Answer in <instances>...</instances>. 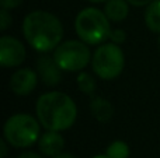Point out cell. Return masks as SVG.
<instances>
[{"instance_id": "7c38bea8", "label": "cell", "mask_w": 160, "mask_h": 158, "mask_svg": "<svg viewBox=\"0 0 160 158\" xmlns=\"http://www.w3.org/2000/svg\"><path fill=\"white\" fill-rule=\"evenodd\" d=\"M129 3L127 0H108L105 2L104 13L110 18V21H124L129 14Z\"/></svg>"}, {"instance_id": "8fae6325", "label": "cell", "mask_w": 160, "mask_h": 158, "mask_svg": "<svg viewBox=\"0 0 160 158\" xmlns=\"http://www.w3.org/2000/svg\"><path fill=\"white\" fill-rule=\"evenodd\" d=\"M90 112L97 122L108 123L114 116V106L105 98L96 97L90 102Z\"/></svg>"}, {"instance_id": "8992f818", "label": "cell", "mask_w": 160, "mask_h": 158, "mask_svg": "<svg viewBox=\"0 0 160 158\" xmlns=\"http://www.w3.org/2000/svg\"><path fill=\"white\" fill-rule=\"evenodd\" d=\"M56 63L65 72H82L91 60L90 48L86 42L70 39L56 46L53 52Z\"/></svg>"}, {"instance_id": "e0dca14e", "label": "cell", "mask_w": 160, "mask_h": 158, "mask_svg": "<svg viewBox=\"0 0 160 158\" xmlns=\"http://www.w3.org/2000/svg\"><path fill=\"white\" fill-rule=\"evenodd\" d=\"M11 22H13L11 14L8 13V10H6V8H2V11H0V30L6 31L11 25Z\"/></svg>"}, {"instance_id": "7402d4cb", "label": "cell", "mask_w": 160, "mask_h": 158, "mask_svg": "<svg viewBox=\"0 0 160 158\" xmlns=\"http://www.w3.org/2000/svg\"><path fill=\"white\" fill-rule=\"evenodd\" d=\"M52 158H76V157L72 156V154H59V156L52 157Z\"/></svg>"}, {"instance_id": "d4e9b609", "label": "cell", "mask_w": 160, "mask_h": 158, "mask_svg": "<svg viewBox=\"0 0 160 158\" xmlns=\"http://www.w3.org/2000/svg\"><path fill=\"white\" fill-rule=\"evenodd\" d=\"M158 42H159V46H160V35H159V38H158Z\"/></svg>"}, {"instance_id": "ba28073f", "label": "cell", "mask_w": 160, "mask_h": 158, "mask_svg": "<svg viewBox=\"0 0 160 158\" xmlns=\"http://www.w3.org/2000/svg\"><path fill=\"white\" fill-rule=\"evenodd\" d=\"M37 83H38V73H35L30 67H25L13 73L10 78V88L16 95L25 97L34 91Z\"/></svg>"}, {"instance_id": "ac0fdd59", "label": "cell", "mask_w": 160, "mask_h": 158, "mask_svg": "<svg viewBox=\"0 0 160 158\" xmlns=\"http://www.w3.org/2000/svg\"><path fill=\"white\" fill-rule=\"evenodd\" d=\"M24 0H0V6L2 8H6V10H11V8L18 7Z\"/></svg>"}, {"instance_id": "7a4b0ae2", "label": "cell", "mask_w": 160, "mask_h": 158, "mask_svg": "<svg viewBox=\"0 0 160 158\" xmlns=\"http://www.w3.org/2000/svg\"><path fill=\"white\" fill-rule=\"evenodd\" d=\"M37 119L47 130L63 132L70 129L78 118V108L72 97L61 91L42 94L35 106Z\"/></svg>"}, {"instance_id": "44dd1931", "label": "cell", "mask_w": 160, "mask_h": 158, "mask_svg": "<svg viewBox=\"0 0 160 158\" xmlns=\"http://www.w3.org/2000/svg\"><path fill=\"white\" fill-rule=\"evenodd\" d=\"M18 158H42V157L39 156V154L34 153V151H25V153L20 154Z\"/></svg>"}, {"instance_id": "9c48e42d", "label": "cell", "mask_w": 160, "mask_h": 158, "mask_svg": "<svg viewBox=\"0 0 160 158\" xmlns=\"http://www.w3.org/2000/svg\"><path fill=\"white\" fill-rule=\"evenodd\" d=\"M37 72H38V77L41 81L48 87H55L61 83L62 80V72L58 63H56L55 58L51 56H39L37 60Z\"/></svg>"}, {"instance_id": "ffe728a7", "label": "cell", "mask_w": 160, "mask_h": 158, "mask_svg": "<svg viewBox=\"0 0 160 158\" xmlns=\"http://www.w3.org/2000/svg\"><path fill=\"white\" fill-rule=\"evenodd\" d=\"M7 144L8 143L4 140H0V158H6L7 156Z\"/></svg>"}, {"instance_id": "3957f363", "label": "cell", "mask_w": 160, "mask_h": 158, "mask_svg": "<svg viewBox=\"0 0 160 158\" xmlns=\"http://www.w3.org/2000/svg\"><path fill=\"white\" fill-rule=\"evenodd\" d=\"M75 31L80 41L87 45H101L110 36V18L98 8L86 7L76 16Z\"/></svg>"}, {"instance_id": "277c9868", "label": "cell", "mask_w": 160, "mask_h": 158, "mask_svg": "<svg viewBox=\"0 0 160 158\" xmlns=\"http://www.w3.org/2000/svg\"><path fill=\"white\" fill-rule=\"evenodd\" d=\"M41 123L28 114H16L4 123L3 134L6 142L16 148H25L39 140Z\"/></svg>"}, {"instance_id": "4fadbf2b", "label": "cell", "mask_w": 160, "mask_h": 158, "mask_svg": "<svg viewBox=\"0 0 160 158\" xmlns=\"http://www.w3.org/2000/svg\"><path fill=\"white\" fill-rule=\"evenodd\" d=\"M145 24L152 32L160 34V0H153L146 6Z\"/></svg>"}, {"instance_id": "5b68a950", "label": "cell", "mask_w": 160, "mask_h": 158, "mask_svg": "<svg viewBox=\"0 0 160 158\" xmlns=\"http://www.w3.org/2000/svg\"><path fill=\"white\" fill-rule=\"evenodd\" d=\"M125 56L117 44H102L96 49L91 58V67L101 80H114L122 73Z\"/></svg>"}, {"instance_id": "9a60e30c", "label": "cell", "mask_w": 160, "mask_h": 158, "mask_svg": "<svg viewBox=\"0 0 160 158\" xmlns=\"http://www.w3.org/2000/svg\"><path fill=\"white\" fill-rule=\"evenodd\" d=\"M105 154L110 158H128L129 157V147L122 140H115L107 147Z\"/></svg>"}, {"instance_id": "603a6c76", "label": "cell", "mask_w": 160, "mask_h": 158, "mask_svg": "<svg viewBox=\"0 0 160 158\" xmlns=\"http://www.w3.org/2000/svg\"><path fill=\"white\" fill-rule=\"evenodd\" d=\"M87 2H90V3H105V2H108V0H87Z\"/></svg>"}, {"instance_id": "52a82bcc", "label": "cell", "mask_w": 160, "mask_h": 158, "mask_svg": "<svg viewBox=\"0 0 160 158\" xmlns=\"http://www.w3.org/2000/svg\"><path fill=\"white\" fill-rule=\"evenodd\" d=\"M25 60V48L21 41L10 35L0 38V64L3 67H17Z\"/></svg>"}, {"instance_id": "2e32d148", "label": "cell", "mask_w": 160, "mask_h": 158, "mask_svg": "<svg viewBox=\"0 0 160 158\" xmlns=\"http://www.w3.org/2000/svg\"><path fill=\"white\" fill-rule=\"evenodd\" d=\"M108 39H110L112 44L121 45V44H124L125 39H127V34H125V31L121 30V28H115V30H111Z\"/></svg>"}, {"instance_id": "cb8c5ba5", "label": "cell", "mask_w": 160, "mask_h": 158, "mask_svg": "<svg viewBox=\"0 0 160 158\" xmlns=\"http://www.w3.org/2000/svg\"><path fill=\"white\" fill-rule=\"evenodd\" d=\"M93 158H110L107 156V154H104V156H96V157H93Z\"/></svg>"}, {"instance_id": "5bb4252c", "label": "cell", "mask_w": 160, "mask_h": 158, "mask_svg": "<svg viewBox=\"0 0 160 158\" xmlns=\"http://www.w3.org/2000/svg\"><path fill=\"white\" fill-rule=\"evenodd\" d=\"M76 83H78L79 90L84 95H93L94 92H96L97 83H96V78H94L90 73L80 72L78 78H76Z\"/></svg>"}, {"instance_id": "d6986e66", "label": "cell", "mask_w": 160, "mask_h": 158, "mask_svg": "<svg viewBox=\"0 0 160 158\" xmlns=\"http://www.w3.org/2000/svg\"><path fill=\"white\" fill-rule=\"evenodd\" d=\"M129 4L135 6V7H143V6H148L153 2V0H127Z\"/></svg>"}, {"instance_id": "30bf717a", "label": "cell", "mask_w": 160, "mask_h": 158, "mask_svg": "<svg viewBox=\"0 0 160 158\" xmlns=\"http://www.w3.org/2000/svg\"><path fill=\"white\" fill-rule=\"evenodd\" d=\"M38 147L44 156L56 157L59 154H62V150L65 147V139L61 134V132L48 130L39 137Z\"/></svg>"}, {"instance_id": "6da1fadb", "label": "cell", "mask_w": 160, "mask_h": 158, "mask_svg": "<svg viewBox=\"0 0 160 158\" xmlns=\"http://www.w3.org/2000/svg\"><path fill=\"white\" fill-rule=\"evenodd\" d=\"M22 34L32 49L47 53L56 49V46L62 42L63 27L61 20L52 13L35 10L25 16L22 22Z\"/></svg>"}]
</instances>
